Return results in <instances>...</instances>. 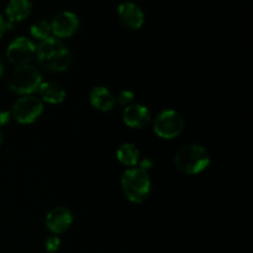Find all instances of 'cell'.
<instances>
[{
  "mask_svg": "<svg viewBox=\"0 0 253 253\" xmlns=\"http://www.w3.org/2000/svg\"><path fill=\"white\" fill-rule=\"evenodd\" d=\"M46 253H48V252H46Z\"/></svg>",
  "mask_w": 253,
  "mask_h": 253,
  "instance_id": "24",
  "label": "cell"
},
{
  "mask_svg": "<svg viewBox=\"0 0 253 253\" xmlns=\"http://www.w3.org/2000/svg\"><path fill=\"white\" fill-rule=\"evenodd\" d=\"M30 34L34 39L39 40V41H43V40L48 39L51 36V22L47 20H39L35 24H32L31 29H30Z\"/></svg>",
  "mask_w": 253,
  "mask_h": 253,
  "instance_id": "16",
  "label": "cell"
},
{
  "mask_svg": "<svg viewBox=\"0 0 253 253\" xmlns=\"http://www.w3.org/2000/svg\"><path fill=\"white\" fill-rule=\"evenodd\" d=\"M32 11L31 0H10L5 7L7 21L14 24L20 22L30 16Z\"/></svg>",
  "mask_w": 253,
  "mask_h": 253,
  "instance_id": "13",
  "label": "cell"
},
{
  "mask_svg": "<svg viewBox=\"0 0 253 253\" xmlns=\"http://www.w3.org/2000/svg\"><path fill=\"white\" fill-rule=\"evenodd\" d=\"M133 99H135V93L132 90H130V89H124V90H121L116 95L115 101L118 104H120V105L127 106L130 104H132Z\"/></svg>",
  "mask_w": 253,
  "mask_h": 253,
  "instance_id": "17",
  "label": "cell"
},
{
  "mask_svg": "<svg viewBox=\"0 0 253 253\" xmlns=\"http://www.w3.org/2000/svg\"><path fill=\"white\" fill-rule=\"evenodd\" d=\"M43 113V101L36 95H21L12 104L11 116L19 124H32Z\"/></svg>",
  "mask_w": 253,
  "mask_h": 253,
  "instance_id": "6",
  "label": "cell"
},
{
  "mask_svg": "<svg viewBox=\"0 0 253 253\" xmlns=\"http://www.w3.org/2000/svg\"><path fill=\"white\" fill-rule=\"evenodd\" d=\"M2 73H4V62H2L1 56H0V78H1Z\"/></svg>",
  "mask_w": 253,
  "mask_h": 253,
  "instance_id": "22",
  "label": "cell"
},
{
  "mask_svg": "<svg viewBox=\"0 0 253 253\" xmlns=\"http://www.w3.org/2000/svg\"><path fill=\"white\" fill-rule=\"evenodd\" d=\"M151 111L143 104H130L123 111V121L131 128H142L151 121Z\"/></svg>",
  "mask_w": 253,
  "mask_h": 253,
  "instance_id": "11",
  "label": "cell"
},
{
  "mask_svg": "<svg viewBox=\"0 0 253 253\" xmlns=\"http://www.w3.org/2000/svg\"><path fill=\"white\" fill-rule=\"evenodd\" d=\"M128 1H130V0H128Z\"/></svg>",
  "mask_w": 253,
  "mask_h": 253,
  "instance_id": "25",
  "label": "cell"
},
{
  "mask_svg": "<svg viewBox=\"0 0 253 253\" xmlns=\"http://www.w3.org/2000/svg\"><path fill=\"white\" fill-rule=\"evenodd\" d=\"M36 57V43L31 39L19 36L10 42L6 48V58L15 66L29 64Z\"/></svg>",
  "mask_w": 253,
  "mask_h": 253,
  "instance_id": "7",
  "label": "cell"
},
{
  "mask_svg": "<svg viewBox=\"0 0 253 253\" xmlns=\"http://www.w3.org/2000/svg\"><path fill=\"white\" fill-rule=\"evenodd\" d=\"M36 59L44 71L58 73L69 68L72 54L62 40L49 36L36 44Z\"/></svg>",
  "mask_w": 253,
  "mask_h": 253,
  "instance_id": "1",
  "label": "cell"
},
{
  "mask_svg": "<svg viewBox=\"0 0 253 253\" xmlns=\"http://www.w3.org/2000/svg\"><path fill=\"white\" fill-rule=\"evenodd\" d=\"M120 185L126 199L135 204H141L150 195L152 184L148 172L140 167H131L123 173Z\"/></svg>",
  "mask_w": 253,
  "mask_h": 253,
  "instance_id": "2",
  "label": "cell"
},
{
  "mask_svg": "<svg viewBox=\"0 0 253 253\" xmlns=\"http://www.w3.org/2000/svg\"><path fill=\"white\" fill-rule=\"evenodd\" d=\"M42 73L34 64L17 66L7 79L10 90L20 95H29L39 90L42 83Z\"/></svg>",
  "mask_w": 253,
  "mask_h": 253,
  "instance_id": "4",
  "label": "cell"
},
{
  "mask_svg": "<svg viewBox=\"0 0 253 253\" xmlns=\"http://www.w3.org/2000/svg\"><path fill=\"white\" fill-rule=\"evenodd\" d=\"M39 93L42 101L48 104H61L67 96L63 86L56 82H42L39 88Z\"/></svg>",
  "mask_w": 253,
  "mask_h": 253,
  "instance_id": "14",
  "label": "cell"
},
{
  "mask_svg": "<svg viewBox=\"0 0 253 253\" xmlns=\"http://www.w3.org/2000/svg\"><path fill=\"white\" fill-rule=\"evenodd\" d=\"M184 119L174 109H165L156 115L153 131L163 140H173L184 130Z\"/></svg>",
  "mask_w": 253,
  "mask_h": 253,
  "instance_id": "5",
  "label": "cell"
},
{
  "mask_svg": "<svg viewBox=\"0 0 253 253\" xmlns=\"http://www.w3.org/2000/svg\"><path fill=\"white\" fill-rule=\"evenodd\" d=\"M44 247H46V251L48 253H56L61 247V240L57 235H51L46 239Z\"/></svg>",
  "mask_w": 253,
  "mask_h": 253,
  "instance_id": "18",
  "label": "cell"
},
{
  "mask_svg": "<svg viewBox=\"0 0 253 253\" xmlns=\"http://www.w3.org/2000/svg\"><path fill=\"white\" fill-rule=\"evenodd\" d=\"M152 167H153V162L152 160H150V158H143V160L140 162V168L145 169L146 172H148Z\"/></svg>",
  "mask_w": 253,
  "mask_h": 253,
  "instance_id": "19",
  "label": "cell"
},
{
  "mask_svg": "<svg viewBox=\"0 0 253 253\" xmlns=\"http://www.w3.org/2000/svg\"><path fill=\"white\" fill-rule=\"evenodd\" d=\"M116 158L125 167H136L140 162V150L131 142H125L116 150Z\"/></svg>",
  "mask_w": 253,
  "mask_h": 253,
  "instance_id": "15",
  "label": "cell"
},
{
  "mask_svg": "<svg viewBox=\"0 0 253 253\" xmlns=\"http://www.w3.org/2000/svg\"><path fill=\"white\" fill-rule=\"evenodd\" d=\"M6 21H5L4 17L0 15V39H1L2 36H4L5 31H6Z\"/></svg>",
  "mask_w": 253,
  "mask_h": 253,
  "instance_id": "21",
  "label": "cell"
},
{
  "mask_svg": "<svg viewBox=\"0 0 253 253\" xmlns=\"http://www.w3.org/2000/svg\"><path fill=\"white\" fill-rule=\"evenodd\" d=\"M174 165L184 174H198L210 165V155L204 146L190 143L183 146L174 156Z\"/></svg>",
  "mask_w": 253,
  "mask_h": 253,
  "instance_id": "3",
  "label": "cell"
},
{
  "mask_svg": "<svg viewBox=\"0 0 253 253\" xmlns=\"http://www.w3.org/2000/svg\"><path fill=\"white\" fill-rule=\"evenodd\" d=\"M2 138H4V133H2L1 127H0V145H1V142H2Z\"/></svg>",
  "mask_w": 253,
  "mask_h": 253,
  "instance_id": "23",
  "label": "cell"
},
{
  "mask_svg": "<svg viewBox=\"0 0 253 253\" xmlns=\"http://www.w3.org/2000/svg\"><path fill=\"white\" fill-rule=\"evenodd\" d=\"M79 29V17L74 12L61 11L52 19L51 31L57 39H67L71 37L78 31Z\"/></svg>",
  "mask_w": 253,
  "mask_h": 253,
  "instance_id": "8",
  "label": "cell"
},
{
  "mask_svg": "<svg viewBox=\"0 0 253 253\" xmlns=\"http://www.w3.org/2000/svg\"><path fill=\"white\" fill-rule=\"evenodd\" d=\"M10 118H11V113H6V111L0 113V127L6 125V124L10 121Z\"/></svg>",
  "mask_w": 253,
  "mask_h": 253,
  "instance_id": "20",
  "label": "cell"
},
{
  "mask_svg": "<svg viewBox=\"0 0 253 253\" xmlns=\"http://www.w3.org/2000/svg\"><path fill=\"white\" fill-rule=\"evenodd\" d=\"M73 222V214L67 207H56L46 215L44 225L52 235L67 231Z\"/></svg>",
  "mask_w": 253,
  "mask_h": 253,
  "instance_id": "10",
  "label": "cell"
},
{
  "mask_svg": "<svg viewBox=\"0 0 253 253\" xmlns=\"http://www.w3.org/2000/svg\"><path fill=\"white\" fill-rule=\"evenodd\" d=\"M89 100L94 108L100 111L113 110L114 105L116 104L114 94L104 85L94 86L89 94Z\"/></svg>",
  "mask_w": 253,
  "mask_h": 253,
  "instance_id": "12",
  "label": "cell"
},
{
  "mask_svg": "<svg viewBox=\"0 0 253 253\" xmlns=\"http://www.w3.org/2000/svg\"><path fill=\"white\" fill-rule=\"evenodd\" d=\"M118 17L121 26L131 31L141 29L145 22V14L142 9L132 1H124L119 5Z\"/></svg>",
  "mask_w": 253,
  "mask_h": 253,
  "instance_id": "9",
  "label": "cell"
}]
</instances>
